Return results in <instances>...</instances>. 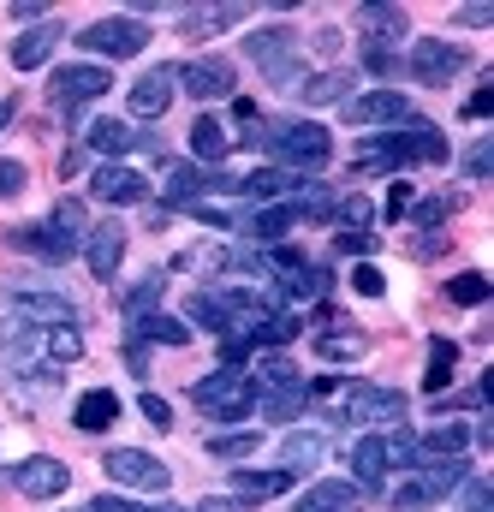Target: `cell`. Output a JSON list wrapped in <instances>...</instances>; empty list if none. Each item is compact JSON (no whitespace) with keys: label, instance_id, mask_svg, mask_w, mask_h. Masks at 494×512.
<instances>
[{"label":"cell","instance_id":"obj_1","mask_svg":"<svg viewBox=\"0 0 494 512\" xmlns=\"http://www.w3.org/2000/svg\"><path fill=\"white\" fill-rule=\"evenodd\" d=\"M411 161H447V137L435 126H411V131H387V137H370L358 143L352 167L358 173H399Z\"/></svg>","mask_w":494,"mask_h":512},{"label":"cell","instance_id":"obj_2","mask_svg":"<svg viewBox=\"0 0 494 512\" xmlns=\"http://www.w3.org/2000/svg\"><path fill=\"white\" fill-rule=\"evenodd\" d=\"M191 399H197V411H203V417H215V423H245L250 411H256L250 370H239V364H227V370H215V376L191 382Z\"/></svg>","mask_w":494,"mask_h":512},{"label":"cell","instance_id":"obj_3","mask_svg":"<svg viewBox=\"0 0 494 512\" xmlns=\"http://www.w3.org/2000/svg\"><path fill=\"white\" fill-rule=\"evenodd\" d=\"M262 149L286 167H322L334 155V137L316 120H280V126H262Z\"/></svg>","mask_w":494,"mask_h":512},{"label":"cell","instance_id":"obj_4","mask_svg":"<svg viewBox=\"0 0 494 512\" xmlns=\"http://www.w3.org/2000/svg\"><path fill=\"white\" fill-rule=\"evenodd\" d=\"M417 477L393 495V507L399 512H423V507H435V501H447L465 477H471V465H465V453L459 459H423V465H411Z\"/></svg>","mask_w":494,"mask_h":512},{"label":"cell","instance_id":"obj_5","mask_svg":"<svg viewBox=\"0 0 494 512\" xmlns=\"http://www.w3.org/2000/svg\"><path fill=\"white\" fill-rule=\"evenodd\" d=\"M245 54L268 72V84H280V90H292L298 96V84H304V66H298V42H292V30H256L245 42Z\"/></svg>","mask_w":494,"mask_h":512},{"label":"cell","instance_id":"obj_6","mask_svg":"<svg viewBox=\"0 0 494 512\" xmlns=\"http://www.w3.org/2000/svg\"><path fill=\"white\" fill-rule=\"evenodd\" d=\"M6 304H12V316L30 322V328H72V322H78L72 298L48 292V286H36V280H12V286H6Z\"/></svg>","mask_w":494,"mask_h":512},{"label":"cell","instance_id":"obj_7","mask_svg":"<svg viewBox=\"0 0 494 512\" xmlns=\"http://www.w3.org/2000/svg\"><path fill=\"white\" fill-rule=\"evenodd\" d=\"M471 66V54L459 48V42H441V36H423V42H411V60H405V72L417 78V84H429V90H441L447 78H459Z\"/></svg>","mask_w":494,"mask_h":512},{"label":"cell","instance_id":"obj_8","mask_svg":"<svg viewBox=\"0 0 494 512\" xmlns=\"http://www.w3.org/2000/svg\"><path fill=\"white\" fill-rule=\"evenodd\" d=\"M102 471H108L120 489H143V495H161V489L173 483V471H167L155 453H143V447H114V453L102 459Z\"/></svg>","mask_w":494,"mask_h":512},{"label":"cell","instance_id":"obj_9","mask_svg":"<svg viewBox=\"0 0 494 512\" xmlns=\"http://www.w3.org/2000/svg\"><path fill=\"white\" fill-rule=\"evenodd\" d=\"M346 423H405V393L399 387H375V382H352L340 399Z\"/></svg>","mask_w":494,"mask_h":512},{"label":"cell","instance_id":"obj_10","mask_svg":"<svg viewBox=\"0 0 494 512\" xmlns=\"http://www.w3.org/2000/svg\"><path fill=\"white\" fill-rule=\"evenodd\" d=\"M143 42H149V24H143V18H102V24H90V30L78 36V48H90V54H102V60H131Z\"/></svg>","mask_w":494,"mask_h":512},{"label":"cell","instance_id":"obj_11","mask_svg":"<svg viewBox=\"0 0 494 512\" xmlns=\"http://www.w3.org/2000/svg\"><path fill=\"white\" fill-rule=\"evenodd\" d=\"M102 90H114V78H108V66H60L54 72V84H48V96H54V108H66V114H78V108H90Z\"/></svg>","mask_w":494,"mask_h":512},{"label":"cell","instance_id":"obj_12","mask_svg":"<svg viewBox=\"0 0 494 512\" xmlns=\"http://www.w3.org/2000/svg\"><path fill=\"white\" fill-rule=\"evenodd\" d=\"M346 120L352 126H423L411 96L399 90H370V96H346Z\"/></svg>","mask_w":494,"mask_h":512},{"label":"cell","instance_id":"obj_13","mask_svg":"<svg viewBox=\"0 0 494 512\" xmlns=\"http://www.w3.org/2000/svg\"><path fill=\"white\" fill-rule=\"evenodd\" d=\"M179 96V66H149L137 84H131V114L137 120H161Z\"/></svg>","mask_w":494,"mask_h":512},{"label":"cell","instance_id":"obj_14","mask_svg":"<svg viewBox=\"0 0 494 512\" xmlns=\"http://www.w3.org/2000/svg\"><path fill=\"white\" fill-rule=\"evenodd\" d=\"M179 84H185V96H197V102H221V96H233V60L203 54V60L179 66Z\"/></svg>","mask_w":494,"mask_h":512},{"label":"cell","instance_id":"obj_15","mask_svg":"<svg viewBox=\"0 0 494 512\" xmlns=\"http://www.w3.org/2000/svg\"><path fill=\"white\" fill-rule=\"evenodd\" d=\"M12 483H18V495H30V501H54V495H66L72 471H66L60 459H48V453H30V459L12 471Z\"/></svg>","mask_w":494,"mask_h":512},{"label":"cell","instance_id":"obj_16","mask_svg":"<svg viewBox=\"0 0 494 512\" xmlns=\"http://www.w3.org/2000/svg\"><path fill=\"white\" fill-rule=\"evenodd\" d=\"M6 245H12V251L42 256V262H66V256H78V239H66V233H60V227H48V221L12 227V233H6Z\"/></svg>","mask_w":494,"mask_h":512},{"label":"cell","instance_id":"obj_17","mask_svg":"<svg viewBox=\"0 0 494 512\" xmlns=\"http://www.w3.org/2000/svg\"><path fill=\"white\" fill-rule=\"evenodd\" d=\"M90 191H96L102 203H149V179L131 173V167H120V161H102V167L90 173Z\"/></svg>","mask_w":494,"mask_h":512},{"label":"cell","instance_id":"obj_18","mask_svg":"<svg viewBox=\"0 0 494 512\" xmlns=\"http://www.w3.org/2000/svg\"><path fill=\"white\" fill-rule=\"evenodd\" d=\"M84 256H90V274H96V280H114V274H120V262H125V227H120V221L90 227Z\"/></svg>","mask_w":494,"mask_h":512},{"label":"cell","instance_id":"obj_19","mask_svg":"<svg viewBox=\"0 0 494 512\" xmlns=\"http://www.w3.org/2000/svg\"><path fill=\"white\" fill-rule=\"evenodd\" d=\"M358 30H364V48H387L393 54V42L411 30V18H405V6H364Z\"/></svg>","mask_w":494,"mask_h":512},{"label":"cell","instance_id":"obj_20","mask_svg":"<svg viewBox=\"0 0 494 512\" xmlns=\"http://www.w3.org/2000/svg\"><path fill=\"white\" fill-rule=\"evenodd\" d=\"M72 423H78L84 435H102V429H114V423H120V393H114V387H90V393L72 405Z\"/></svg>","mask_w":494,"mask_h":512},{"label":"cell","instance_id":"obj_21","mask_svg":"<svg viewBox=\"0 0 494 512\" xmlns=\"http://www.w3.org/2000/svg\"><path fill=\"white\" fill-rule=\"evenodd\" d=\"M36 352H42V328H30V322H0V364L6 370H30L36 364Z\"/></svg>","mask_w":494,"mask_h":512},{"label":"cell","instance_id":"obj_22","mask_svg":"<svg viewBox=\"0 0 494 512\" xmlns=\"http://www.w3.org/2000/svg\"><path fill=\"white\" fill-rule=\"evenodd\" d=\"M54 48H60V24H54V18H48V24H30V30L12 42V66H18V72H36Z\"/></svg>","mask_w":494,"mask_h":512},{"label":"cell","instance_id":"obj_23","mask_svg":"<svg viewBox=\"0 0 494 512\" xmlns=\"http://www.w3.org/2000/svg\"><path fill=\"white\" fill-rule=\"evenodd\" d=\"M84 143L96 149V155H125V149H137V143H155V137H137V131L125 126V120H90V131H84Z\"/></svg>","mask_w":494,"mask_h":512},{"label":"cell","instance_id":"obj_24","mask_svg":"<svg viewBox=\"0 0 494 512\" xmlns=\"http://www.w3.org/2000/svg\"><path fill=\"white\" fill-rule=\"evenodd\" d=\"M465 447H471V429H465V423H435V429L417 441V465H423V459H459Z\"/></svg>","mask_w":494,"mask_h":512},{"label":"cell","instance_id":"obj_25","mask_svg":"<svg viewBox=\"0 0 494 512\" xmlns=\"http://www.w3.org/2000/svg\"><path fill=\"white\" fill-rule=\"evenodd\" d=\"M352 471H358L364 489H381V483H387V441H381V435L352 441Z\"/></svg>","mask_w":494,"mask_h":512},{"label":"cell","instance_id":"obj_26","mask_svg":"<svg viewBox=\"0 0 494 512\" xmlns=\"http://www.w3.org/2000/svg\"><path fill=\"white\" fill-rule=\"evenodd\" d=\"M292 512H358V489L352 483H316V489L298 495Z\"/></svg>","mask_w":494,"mask_h":512},{"label":"cell","instance_id":"obj_27","mask_svg":"<svg viewBox=\"0 0 494 512\" xmlns=\"http://www.w3.org/2000/svg\"><path fill=\"white\" fill-rule=\"evenodd\" d=\"M322 453H328V441H322V435H310V429H292V435L280 441V465H286V471H298V477H304L310 465H322Z\"/></svg>","mask_w":494,"mask_h":512},{"label":"cell","instance_id":"obj_28","mask_svg":"<svg viewBox=\"0 0 494 512\" xmlns=\"http://www.w3.org/2000/svg\"><path fill=\"white\" fill-rule=\"evenodd\" d=\"M292 227H298V209H292V203H280V209H262V215H245V221H239V233H250V239H262V245L286 239Z\"/></svg>","mask_w":494,"mask_h":512},{"label":"cell","instance_id":"obj_29","mask_svg":"<svg viewBox=\"0 0 494 512\" xmlns=\"http://www.w3.org/2000/svg\"><path fill=\"white\" fill-rule=\"evenodd\" d=\"M233 483H239V495L245 501H268V495H286L292 483H298V471H233Z\"/></svg>","mask_w":494,"mask_h":512},{"label":"cell","instance_id":"obj_30","mask_svg":"<svg viewBox=\"0 0 494 512\" xmlns=\"http://www.w3.org/2000/svg\"><path fill=\"white\" fill-rule=\"evenodd\" d=\"M233 24H245V6H197V12H185V36L191 42L197 36H221Z\"/></svg>","mask_w":494,"mask_h":512},{"label":"cell","instance_id":"obj_31","mask_svg":"<svg viewBox=\"0 0 494 512\" xmlns=\"http://www.w3.org/2000/svg\"><path fill=\"white\" fill-rule=\"evenodd\" d=\"M346 90H352V72H316V78H304L298 84V96L310 102V108H346Z\"/></svg>","mask_w":494,"mask_h":512},{"label":"cell","instance_id":"obj_32","mask_svg":"<svg viewBox=\"0 0 494 512\" xmlns=\"http://www.w3.org/2000/svg\"><path fill=\"white\" fill-rule=\"evenodd\" d=\"M131 334H137V340H161V346H191V328H185L179 316H161V310L137 316V322H131Z\"/></svg>","mask_w":494,"mask_h":512},{"label":"cell","instance_id":"obj_33","mask_svg":"<svg viewBox=\"0 0 494 512\" xmlns=\"http://www.w3.org/2000/svg\"><path fill=\"white\" fill-rule=\"evenodd\" d=\"M453 364H459V346H453V340H429V370H423V387H429V393H447Z\"/></svg>","mask_w":494,"mask_h":512},{"label":"cell","instance_id":"obj_34","mask_svg":"<svg viewBox=\"0 0 494 512\" xmlns=\"http://www.w3.org/2000/svg\"><path fill=\"white\" fill-rule=\"evenodd\" d=\"M191 149H197V161H221V155L233 149V137H227L221 120H209V114H203V120L191 126Z\"/></svg>","mask_w":494,"mask_h":512},{"label":"cell","instance_id":"obj_35","mask_svg":"<svg viewBox=\"0 0 494 512\" xmlns=\"http://www.w3.org/2000/svg\"><path fill=\"white\" fill-rule=\"evenodd\" d=\"M459 209H465V197H459V191H447V197H423L411 215H417V227H423V233H435V227H447Z\"/></svg>","mask_w":494,"mask_h":512},{"label":"cell","instance_id":"obj_36","mask_svg":"<svg viewBox=\"0 0 494 512\" xmlns=\"http://www.w3.org/2000/svg\"><path fill=\"white\" fill-rule=\"evenodd\" d=\"M161 292H167V274H143L131 292H125V316L137 322V316H149L155 304H161Z\"/></svg>","mask_w":494,"mask_h":512},{"label":"cell","instance_id":"obj_37","mask_svg":"<svg viewBox=\"0 0 494 512\" xmlns=\"http://www.w3.org/2000/svg\"><path fill=\"white\" fill-rule=\"evenodd\" d=\"M316 352H322L328 364H346V358H364L370 340H364V334H316Z\"/></svg>","mask_w":494,"mask_h":512},{"label":"cell","instance_id":"obj_38","mask_svg":"<svg viewBox=\"0 0 494 512\" xmlns=\"http://www.w3.org/2000/svg\"><path fill=\"white\" fill-rule=\"evenodd\" d=\"M256 411H262V417H274V423H286V417H298V411H304V387H280V393H256Z\"/></svg>","mask_w":494,"mask_h":512},{"label":"cell","instance_id":"obj_39","mask_svg":"<svg viewBox=\"0 0 494 512\" xmlns=\"http://www.w3.org/2000/svg\"><path fill=\"white\" fill-rule=\"evenodd\" d=\"M447 298H453V304H489V274H477V268L453 274V280H447Z\"/></svg>","mask_w":494,"mask_h":512},{"label":"cell","instance_id":"obj_40","mask_svg":"<svg viewBox=\"0 0 494 512\" xmlns=\"http://www.w3.org/2000/svg\"><path fill=\"white\" fill-rule=\"evenodd\" d=\"M42 352H48L54 364H72V358H84V334H78V328H48V334H42Z\"/></svg>","mask_w":494,"mask_h":512},{"label":"cell","instance_id":"obj_41","mask_svg":"<svg viewBox=\"0 0 494 512\" xmlns=\"http://www.w3.org/2000/svg\"><path fill=\"white\" fill-rule=\"evenodd\" d=\"M334 221H340V233H370V221H375V209H370V197H346V203H334Z\"/></svg>","mask_w":494,"mask_h":512},{"label":"cell","instance_id":"obj_42","mask_svg":"<svg viewBox=\"0 0 494 512\" xmlns=\"http://www.w3.org/2000/svg\"><path fill=\"white\" fill-rule=\"evenodd\" d=\"M48 227H60L66 239H84V233H90L84 203H78V197H60V203H54V215H48Z\"/></svg>","mask_w":494,"mask_h":512},{"label":"cell","instance_id":"obj_43","mask_svg":"<svg viewBox=\"0 0 494 512\" xmlns=\"http://www.w3.org/2000/svg\"><path fill=\"white\" fill-rule=\"evenodd\" d=\"M256 441H262V429H239V435H209V453H215V459H245V453H256Z\"/></svg>","mask_w":494,"mask_h":512},{"label":"cell","instance_id":"obj_44","mask_svg":"<svg viewBox=\"0 0 494 512\" xmlns=\"http://www.w3.org/2000/svg\"><path fill=\"white\" fill-rule=\"evenodd\" d=\"M84 512H185V507H167V501H161V507H149V501H125V495H96Z\"/></svg>","mask_w":494,"mask_h":512},{"label":"cell","instance_id":"obj_45","mask_svg":"<svg viewBox=\"0 0 494 512\" xmlns=\"http://www.w3.org/2000/svg\"><path fill=\"white\" fill-rule=\"evenodd\" d=\"M137 411L149 417V429H173V405H167L161 393H143V399H137Z\"/></svg>","mask_w":494,"mask_h":512},{"label":"cell","instance_id":"obj_46","mask_svg":"<svg viewBox=\"0 0 494 512\" xmlns=\"http://www.w3.org/2000/svg\"><path fill=\"white\" fill-rule=\"evenodd\" d=\"M459 489H465V512H494L489 507V501H494V495H489V477H477V471H471Z\"/></svg>","mask_w":494,"mask_h":512},{"label":"cell","instance_id":"obj_47","mask_svg":"<svg viewBox=\"0 0 494 512\" xmlns=\"http://www.w3.org/2000/svg\"><path fill=\"white\" fill-rule=\"evenodd\" d=\"M352 286H358L364 298H381V292H387V280H381V268H370V262H358V268H352Z\"/></svg>","mask_w":494,"mask_h":512},{"label":"cell","instance_id":"obj_48","mask_svg":"<svg viewBox=\"0 0 494 512\" xmlns=\"http://www.w3.org/2000/svg\"><path fill=\"white\" fill-rule=\"evenodd\" d=\"M30 185V173H24V161H0V197H18Z\"/></svg>","mask_w":494,"mask_h":512},{"label":"cell","instance_id":"obj_49","mask_svg":"<svg viewBox=\"0 0 494 512\" xmlns=\"http://www.w3.org/2000/svg\"><path fill=\"white\" fill-rule=\"evenodd\" d=\"M489 167H494V143L483 137V143H477V149L465 155V173H471V179H489Z\"/></svg>","mask_w":494,"mask_h":512},{"label":"cell","instance_id":"obj_50","mask_svg":"<svg viewBox=\"0 0 494 512\" xmlns=\"http://www.w3.org/2000/svg\"><path fill=\"white\" fill-rule=\"evenodd\" d=\"M364 66H370L375 78H393V72H399V54H387V48H364Z\"/></svg>","mask_w":494,"mask_h":512},{"label":"cell","instance_id":"obj_51","mask_svg":"<svg viewBox=\"0 0 494 512\" xmlns=\"http://www.w3.org/2000/svg\"><path fill=\"white\" fill-rule=\"evenodd\" d=\"M197 512H250V501H245V495H203Z\"/></svg>","mask_w":494,"mask_h":512},{"label":"cell","instance_id":"obj_52","mask_svg":"<svg viewBox=\"0 0 494 512\" xmlns=\"http://www.w3.org/2000/svg\"><path fill=\"white\" fill-rule=\"evenodd\" d=\"M489 108H494V84H483V90L465 102V120H489Z\"/></svg>","mask_w":494,"mask_h":512},{"label":"cell","instance_id":"obj_53","mask_svg":"<svg viewBox=\"0 0 494 512\" xmlns=\"http://www.w3.org/2000/svg\"><path fill=\"white\" fill-rule=\"evenodd\" d=\"M405 209H411V185H405V179H399V185H393V191H387V221H399V215H405Z\"/></svg>","mask_w":494,"mask_h":512},{"label":"cell","instance_id":"obj_54","mask_svg":"<svg viewBox=\"0 0 494 512\" xmlns=\"http://www.w3.org/2000/svg\"><path fill=\"white\" fill-rule=\"evenodd\" d=\"M334 245H340L346 256H364V251H375V233H340Z\"/></svg>","mask_w":494,"mask_h":512},{"label":"cell","instance_id":"obj_55","mask_svg":"<svg viewBox=\"0 0 494 512\" xmlns=\"http://www.w3.org/2000/svg\"><path fill=\"white\" fill-rule=\"evenodd\" d=\"M494 12L489 6H459V24H489Z\"/></svg>","mask_w":494,"mask_h":512},{"label":"cell","instance_id":"obj_56","mask_svg":"<svg viewBox=\"0 0 494 512\" xmlns=\"http://www.w3.org/2000/svg\"><path fill=\"white\" fill-rule=\"evenodd\" d=\"M12 114H18V102L6 96V102H0V131H6V120H12Z\"/></svg>","mask_w":494,"mask_h":512}]
</instances>
